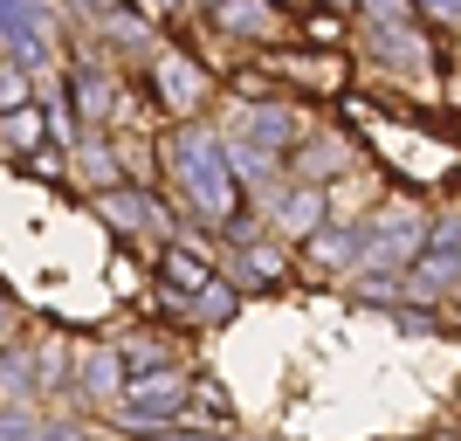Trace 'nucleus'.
Wrapping results in <instances>:
<instances>
[{
  "instance_id": "10",
  "label": "nucleus",
  "mask_w": 461,
  "mask_h": 441,
  "mask_svg": "<svg viewBox=\"0 0 461 441\" xmlns=\"http://www.w3.org/2000/svg\"><path fill=\"white\" fill-rule=\"evenodd\" d=\"M358 242H366V228L358 221H345V228H324V234H310V255L330 269H358Z\"/></svg>"
},
{
  "instance_id": "19",
  "label": "nucleus",
  "mask_w": 461,
  "mask_h": 441,
  "mask_svg": "<svg viewBox=\"0 0 461 441\" xmlns=\"http://www.w3.org/2000/svg\"><path fill=\"white\" fill-rule=\"evenodd\" d=\"M77 7H90V14H111V7H117V0H77Z\"/></svg>"
},
{
  "instance_id": "3",
  "label": "nucleus",
  "mask_w": 461,
  "mask_h": 441,
  "mask_svg": "<svg viewBox=\"0 0 461 441\" xmlns=\"http://www.w3.org/2000/svg\"><path fill=\"white\" fill-rule=\"evenodd\" d=\"M262 77H289L296 90H324V96H338L351 83V69H345V56H310V49H283V56H269V69Z\"/></svg>"
},
{
  "instance_id": "22",
  "label": "nucleus",
  "mask_w": 461,
  "mask_h": 441,
  "mask_svg": "<svg viewBox=\"0 0 461 441\" xmlns=\"http://www.w3.org/2000/svg\"><path fill=\"white\" fill-rule=\"evenodd\" d=\"M77 441H90V435H77Z\"/></svg>"
},
{
  "instance_id": "18",
  "label": "nucleus",
  "mask_w": 461,
  "mask_h": 441,
  "mask_svg": "<svg viewBox=\"0 0 461 441\" xmlns=\"http://www.w3.org/2000/svg\"><path fill=\"white\" fill-rule=\"evenodd\" d=\"M7 325H14V304H7V297H0V338H7Z\"/></svg>"
},
{
  "instance_id": "21",
  "label": "nucleus",
  "mask_w": 461,
  "mask_h": 441,
  "mask_svg": "<svg viewBox=\"0 0 461 441\" xmlns=\"http://www.w3.org/2000/svg\"><path fill=\"white\" fill-rule=\"evenodd\" d=\"M330 7H351V0H330Z\"/></svg>"
},
{
  "instance_id": "5",
  "label": "nucleus",
  "mask_w": 461,
  "mask_h": 441,
  "mask_svg": "<svg viewBox=\"0 0 461 441\" xmlns=\"http://www.w3.org/2000/svg\"><path fill=\"white\" fill-rule=\"evenodd\" d=\"M152 83L166 90V111H173V117L200 111V96H207V77H200V69H186V56H173V49H158Z\"/></svg>"
},
{
  "instance_id": "20",
  "label": "nucleus",
  "mask_w": 461,
  "mask_h": 441,
  "mask_svg": "<svg viewBox=\"0 0 461 441\" xmlns=\"http://www.w3.org/2000/svg\"><path fill=\"white\" fill-rule=\"evenodd\" d=\"M173 441H200V435H173Z\"/></svg>"
},
{
  "instance_id": "1",
  "label": "nucleus",
  "mask_w": 461,
  "mask_h": 441,
  "mask_svg": "<svg viewBox=\"0 0 461 441\" xmlns=\"http://www.w3.org/2000/svg\"><path fill=\"white\" fill-rule=\"evenodd\" d=\"M166 152L179 159V179L193 187V207L207 214L213 228H234V221H241V187H234L228 145H221L207 124H179V132L166 138Z\"/></svg>"
},
{
  "instance_id": "2",
  "label": "nucleus",
  "mask_w": 461,
  "mask_h": 441,
  "mask_svg": "<svg viewBox=\"0 0 461 441\" xmlns=\"http://www.w3.org/2000/svg\"><path fill=\"white\" fill-rule=\"evenodd\" d=\"M186 372H138V380H124V421L131 427H158V421H179L186 414Z\"/></svg>"
},
{
  "instance_id": "15",
  "label": "nucleus",
  "mask_w": 461,
  "mask_h": 441,
  "mask_svg": "<svg viewBox=\"0 0 461 441\" xmlns=\"http://www.w3.org/2000/svg\"><path fill=\"white\" fill-rule=\"evenodd\" d=\"M283 276V249H249V262H241V289H262Z\"/></svg>"
},
{
  "instance_id": "13",
  "label": "nucleus",
  "mask_w": 461,
  "mask_h": 441,
  "mask_svg": "<svg viewBox=\"0 0 461 441\" xmlns=\"http://www.w3.org/2000/svg\"><path fill=\"white\" fill-rule=\"evenodd\" d=\"M317 214H324V187H296V193H289V207H283V228L310 234V228H317Z\"/></svg>"
},
{
  "instance_id": "16",
  "label": "nucleus",
  "mask_w": 461,
  "mask_h": 441,
  "mask_svg": "<svg viewBox=\"0 0 461 441\" xmlns=\"http://www.w3.org/2000/svg\"><path fill=\"white\" fill-rule=\"evenodd\" d=\"M303 28H310L317 41H330V35H338V14H303Z\"/></svg>"
},
{
  "instance_id": "14",
  "label": "nucleus",
  "mask_w": 461,
  "mask_h": 441,
  "mask_svg": "<svg viewBox=\"0 0 461 441\" xmlns=\"http://www.w3.org/2000/svg\"><path fill=\"white\" fill-rule=\"evenodd\" d=\"M77 159H83V173H90V187H104V193L117 187V152H111V145H96V132L77 145Z\"/></svg>"
},
{
  "instance_id": "17",
  "label": "nucleus",
  "mask_w": 461,
  "mask_h": 441,
  "mask_svg": "<svg viewBox=\"0 0 461 441\" xmlns=\"http://www.w3.org/2000/svg\"><path fill=\"white\" fill-rule=\"evenodd\" d=\"M138 7H152V14H173L179 0H138Z\"/></svg>"
},
{
  "instance_id": "11",
  "label": "nucleus",
  "mask_w": 461,
  "mask_h": 441,
  "mask_svg": "<svg viewBox=\"0 0 461 441\" xmlns=\"http://www.w3.org/2000/svg\"><path fill=\"white\" fill-rule=\"evenodd\" d=\"M69 90H77V111H83V124H104V117H111V83L96 77L90 62H77V69H69Z\"/></svg>"
},
{
  "instance_id": "8",
  "label": "nucleus",
  "mask_w": 461,
  "mask_h": 441,
  "mask_svg": "<svg viewBox=\"0 0 461 441\" xmlns=\"http://www.w3.org/2000/svg\"><path fill=\"white\" fill-rule=\"evenodd\" d=\"M372 49H379V69H420L427 41L413 21H393V28H372Z\"/></svg>"
},
{
  "instance_id": "9",
  "label": "nucleus",
  "mask_w": 461,
  "mask_h": 441,
  "mask_svg": "<svg viewBox=\"0 0 461 441\" xmlns=\"http://www.w3.org/2000/svg\"><path fill=\"white\" fill-rule=\"evenodd\" d=\"M158 269H166V297H200V289L213 283V269L200 262L193 249H179V242H173V249H158Z\"/></svg>"
},
{
  "instance_id": "7",
  "label": "nucleus",
  "mask_w": 461,
  "mask_h": 441,
  "mask_svg": "<svg viewBox=\"0 0 461 441\" xmlns=\"http://www.w3.org/2000/svg\"><path fill=\"white\" fill-rule=\"evenodd\" d=\"M35 145H49V111H35V104H14V111L0 117V152H7V159H28Z\"/></svg>"
},
{
  "instance_id": "6",
  "label": "nucleus",
  "mask_w": 461,
  "mask_h": 441,
  "mask_svg": "<svg viewBox=\"0 0 461 441\" xmlns=\"http://www.w3.org/2000/svg\"><path fill=\"white\" fill-rule=\"evenodd\" d=\"M77 393H83L90 407H104V400H117V393H124V365H117V352H111V345H83Z\"/></svg>"
},
{
  "instance_id": "12",
  "label": "nucleus",
  "mask_w": 461,
  "mask_h": 441,
  "mask_svg": "<svg viewBox=\"0 0 461 441\" xmlns=\"http://www.w3.org/2000/svg\"><path fill=\"white\" fill-rule=\"evenodd\" d=\"M249 138L262 145V152H283L289 138H296V124H289V104H255V111H249Z\"/></svg>"
},
{
  "instance_id": "4",
  "label": "nucleus",
  "mask_w": 461,
  "mask_h": 441,
  "mask_svg": "<svg viewBox=\"0 0 461 441\" xmlns=\"http://www.w3.org/2000/svg\"><path fill=\"white\" fill-rule=\"evenodd\" d=\"M289 159H296V179H303V187H330V179H345L351 166H358V145H351L345 132H330V138H303Z\"/></svg>"
}]
</instances>
